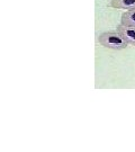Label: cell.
Returning <instances> with one entry per match:
<instances>
[{
    "instance_id": "obj_1",
    "label": "cell",
    "mask_w": 135,
    "mask_h": 152,
    "mask_svg": "<svg viewBox=\"0 0 135 152\" xmlns=\"http://www.w3.org/2000/svg\"><path fill=\"white\" fill-rule=\"evenodd\" d=\"M98 43L106 49L120 51L128 46V43L125 41L123 35L116 29L110 32H104L98 37Z\"/></svg>"
},
{
    "instance_id": "obj_2",
    "label": "cell",
    "mask_w": 135,
    "mask_h": 152,
    "mask_svg": "<svg viewBox=\"0 0 135 152\" xmlns=\"http://www.w3.org/2000/svg\"><path fill=\"white\" fill-rule=\"evenodd\" d=\"M117 31L123 35V37L128 43V45L135 46V27L124 26V25L119 24L118 26H117Z\"/></svg>"
},
{
    "instance_id": "obj_3",
    "label": "cell",
    "mask_w": 135,
    "mask_h": 152,
    "mask_svg": "<svg viewBox=\"0 0 135 152\" xmlns=\"http://www.w3.org/2000/svg\"><path fill=\"white\" fill-rule=\"evenodd\" d=\"M109 6L116 9L130 10L132 8H135V0H112Z\"/></svg>"
},
{
    "instance_id": "obj_4",
    "label": "cell",
    "mask_w": 135,
    "mask_h": 152,
    "mask_svg": "<svg viewBox=\"0 0 135 152\" xmlns=\"http://www.w3.org/2000/svg\"><path fill=\"white\" fill-rule=\"evenodd\" d=\"M120 24L124 26L135 27V8L125 11L120 17Z\"/></svg>"
}]
</instances>
